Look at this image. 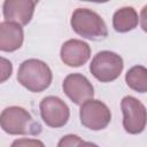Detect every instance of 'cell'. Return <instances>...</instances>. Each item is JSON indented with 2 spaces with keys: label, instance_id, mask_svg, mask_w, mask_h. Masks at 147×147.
<instances>
[{
  "label": "cell",
  "instance_id": "1",
  "mask_svg": "<svg viewBox=\"0 0 147 147\" xmlns=\"http://www.w3.org/2000/svg\"><path fill=\"white\" fill-rule=\"evenodd\" d=\"M17 80L31 92H41L51 85L52 71L42 61L30 59L20 65Z\"/></svg>",
  "mask_w": 147,
  "mask_h": 147
},
{
  "label": "cell",
  "instance_id": "2",
  "mask_svg": "<svg viewBox=\"0 0 147 147\" xmlns=\"http://www.w3.org/2000/svg\"><path fill=\"white\" fill-rule=\"evenodd\" d=\"M0 124L5 132L9 134L36 136L41 132V126L31 115L21 107H9L2 110Z\"/></svg>",
  "mask_w": 147,
  "mask_h": 147
},
{
  "label": "cell",
  "instance_id": "3",
  "mask_svg": "<svg viewBox=\"0 0 147 147\" xmlns=\"http://www.w3.org/2000/svg\"><path fill=\"white\" fill-rule=\"evenodd\" d=\"M71 26L77 34L91 40H101L108 36L103 20L90 9H76L71 16Z\"/></svg>",
  "mask_w": 147,
  "mask_h": 147
},
{
  "label": "cell",
  "instance_id": "4",
  "mask_svg": "<svg viewBox=\"0 0 147 147\" xmlns=\"http://www.w3.org/2000/svg\"><path fill=\"white\" fill-rule=\"evenodd\" d=\"M123 70V60L116 53L109 51L99 52L90 64L91 74L100 82L108 83L118 78Z\"/></svg>",
  "mask_w": 147,
  "mask_h": 147
},
{
  "label": "cell",
  "instance_id": "5",
  "mask_svg": "<svg viewBox=\"0 0 147 147\" xmlns=\"http://www.w3.org/2000/svg\"><path fill=\"white\" fill-rule=\"evenodd\" d=\"M123 111V126L126 132L138 134L144 131L147 123V110L145 106L133 96H124L121 102Z\"/></svg>",
  "mask_w": 147,
  "mask_h": 147
},
{
  "label": "cell",
  "instance_id": "6",
  "mask_svg": "<svg viewBox=\"0 0 147 147\" xmlns=\"http://www.w3.org/2000/svg\"><path fill=\"white\" fill-rule=\"evenodd\" d=\"M82 124L93 131L105 129L111 119V114L108 107L99 100H88L84 102L79 111Z\"/></svg>",
  "mask_w": 147,
  "mask_h": 147
},
{
  "label": "cell",
  "instance_id": "7",
  "mask_svg": "<svg viewBox=\"0 0 147 147\" xmlns=\"http://www.w3.org/2000/svg\"><path fill=\"white\" fill-rule=\"evenodd\" d=\"M40 115L51 127H61L69 119V108L57 96H46L40 102Z\"/></svg>",
  "mask_w": 147,
  "mask_h": 147
},
{
  "label": "cell",
  "instance_id": "8",
  "mask_svg": "<svg viewBox=\"0 0 147 147\" xmlns=\"http://www.w3.org/2000/svg\"><path fill=\"white\" fill-rule=\"evenodd\" d=\"M63 91L67 96L76 105H83L91 100L94 90L88 79L80 74H70L63 80Z\"/></svg>",
  "mask_w": 147,
  "mask_h": 147
},
{
  "label": "cell",
  "instance_id": "9",
  "mask_svg": "<svg viewBox=\"0 0 147 147\" xmlns=\"http://www.w3.org/2000/svg\"><path fill=\"white\" fill-rule=\"evenodd\" d=\"M34 5L33 0H5L3 16L6 21L25 25L32 18Z\"/></svg>",
  "mask_w": 147,
  "mask_h": 147
},
{
  "label": "cell",
  "instance_id": "10",
  "mask_svg": "<svg viewBox=\"0 0 147 147\" xmlns=\"http://www.w3.org/2000/svg\"><path fill=\"white\" fill-rule=\"evenodd\" d=\"M91 55L90 46L77 39H70L62 45L61 60L69 67H80L87 62Z\"/></svg>",
  "mask_w": 147,
  "mask_h": 147
},
{
  "label": "cell",
  "instance_id": "11",
  "mask_svg": "<svg viewBox=\"0 0 147 147\" xmlns=\"http://www.w3.org/2000/svg\"><path fill=\"white\" fill-rule=\"evenodd\" d=\"M23 29L21 24L5 21L0 24V49L2 52H14L22 46Z\"/></svg>",
  "mask_w": 147,
  "mask_h": 147
},
{
  "label": "cell",
  "instance_id": "12",
  "mask_svg": "<svg viewBox=\"0 0 147 147\" xmlns=\"http://www.w3.org/2000/svg\"><path fill=\"white\" fill-rule=\"evenodd\" d=\"M138 25V14L132 7H123L113 16V26L117 32H127Z\"/></svg>",
  "mask_w": 147,
  "mask_h": 147
},
{
  "label": "cell",
  "instance_id": "13",
  "mask_svg": "<svg viewBox=\"0 0 147 147\" xmlns=\"http://www.w3.org/2000/svg\"><path fill=\"white\" fill-rule=\"evenodd\" d=\"M126 84L133 91L145 93L147 92V68L141 65L132 67L125 76Z\"/></svg>",
  "mask_w": 147,
  "mask_h": 147
},
{
  "label": "cell",
  "instance_id": "14",
  "mask_svg": "<svg viewBox=\"0 0 147 147\" xmlns=\"http://www.w3.org/2000/svg\"><path fill=\"white\" fill-rule=\"evenodd\" d=\"M83 145H92L91 142H85L83 140H80L77 136H65L61 139V141L59 142V147H63V146H83Z\"/></svg>",
  "mask_w": 147,
  "mask_h": 147
},
{
  "label": "cell",
  "instance_id": "15",
  "mask_svg": "<svg viewBox=\"0 0 147 147\" xmlns=\"http://www.w3.org/2000/svg\"><path fill=\"white\" fill-rule=\"evenodd\" d=\"M11 70V63L8 60L1 57V82H5L8 77H10Z\"/></svg>",
  "mask_w": 147,
  "mask_h": 147
},
{
  "label": "cell",
  "instance_id": "16",
  "mask_svg": "<svg viewBox=\"0 0 147 147\" xmlns=\"http://www.w3.org/2000/svg\"><path fill=\"white\" fill-rule=\"evenodd\" d=\"M140 24L145 32H147V6H145L140 11Z\"/></svg>",
  "mask_w": 147,
  "mask_h": 147
},
{
  "label": "cell",
  "instance_id": "17",
  "mask_svg": "<svg viewBox=\"0 0 147 147\" xmlns=\"http://www.w3.org/2000/svg\"><path fill=\"white\" fill-rule=\"evenodd\" d=\"M22 145H32V146H42V142L37 141V140H17L15 142H13V146H22Z\"/></svg>",
  "mask_w": 147,
  "mask_h": 147
},
{
  "label": "cell",
  "instance_id": "18",
  "mask_svg": "<svg viewBox=\"0 0 147 147\" xmlns=\"http://www.w3.org/2000/svg\"><path fill=\"white\" fill-rule=\"evenodd\" d=\"M83 1H92V2H107L109 0H83Z\"/></svg>",
  "mask_w": 147,
  "mask_h": 147
},
{
  "label": "cell",
  "instance_id": "19",
  "mask_svg": "<svg viewBox=\"0 0 147 147\" xmlns=\"http://www.w3.org/2000/svg\"><path fill=\"white\" fill-rule=\"evenodd\" d=\"M38 1H39V0H33V2H34V3H37Z\"/></svg>",
  "mask_w": 147,
  "mask_h": 147
}]
</instances>
